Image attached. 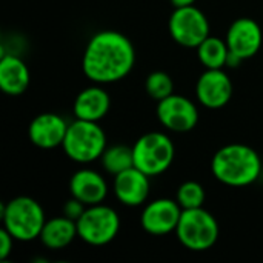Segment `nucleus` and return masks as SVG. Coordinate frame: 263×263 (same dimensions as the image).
<instances>
[{"mask_svg":"<svg viewBox=\"0 0 263 263\" xmlns=\"http://www.w3.org/2000/svg\"><path fill=\"white\" fill-rule=\"evenodd\" d=\"M120 219L119 214L102 203L91 205L85 210L82 217L77 220L79 237L94 247L109 243L119 233Z\"/></svg>","mask_w":263,"mask_h":263,"instance_id":"obj_7","label":"nucleus"},{"mask_svg":"<svg viewBox=\"0 0 263 263\" xmlns=\"http://www.w3.org/2000/svg\"><path fill=\"white\" fill-rule=\"evenodd\" d=\"M262 29L259 23L248 17L237 18L230 26L227 34V43L230 51L237 54L243 60L259 52L262 46Z\"/></svg>","mask_w":263,"mask_h":263,"instance_id":"obj_12","label":"nucleus"},{"mask_svg":"<svg viewBox=\"0 0 263 263\" xmlns=\"http://www.w3.org/2000/svg\"><path fill=\"white\" fill-rule=\"evenodd\" d=\"M76 236H79L77 222L71 220L66 216H62L45 222V227L40 233V240L46 248L62 250L68 247L76 239Z\"/></svg>","mask_w":263,"mask_h":263,"instance_id":"obj_18","label":"nucleus"},{"mask_svg":"<svg viewBox=\"0 0 263 263\" xmlns=\"http://www.w3.org/2000/svg\"><path fill=\"white\" fill-rule=\"evenodd\" d=\"M2 219L5 230L20 242H29L40 237L45 227V214L42 206L31 197H15L2 206Z\"/></svg>","mask_w":263,"mask_h":263,"instance_id":"obj_3","label":"nucleus"},{"mask_svg":"<svg viewBox=\"0 0 263 263\" xmlns=\"http://www.w3.org/2000/svg\"><path fill=\"white\" fill-rule=\"evenodd\" d=\"M68 131V123L57 114L45 112L37 116L28 129L29 140L43 149H51L59 145H63L65 136Z\"/></svg>","mask_w":263,"mask_h":263,"instance_id":"obj_14","label":"nucleus"},{"mask_svg":"<svg viewBox=\"0 0 263 263\" xmlns=\"http://www.w3.org/2000/svg\"><path fill=\"white\" fill-rule=\"evenodd\" d=\"M176 234L183 247L193 251H205L217 242L219 225L214 216L202 206L183 210Z\"/></svg>","mask_w":263,"mask_h":263,"instance_id":"obj_5","label":"nucleus"},{"mask_svg":"<svg viewBox=\"0 0 263 263\" xmlns=\"http://www.w3.org/2000/svg\"><path fill=\"white\" fill-rule=\"evenodd\" d=\"M12 240L14 237L3 228L0 231V260H6L12 251Z\"/></svg>","mask_w":263,"mask_h":263,"instance_id":"obj_24","label":"nucleus"},{"mask_svg":"<svg viewBox=\"0 0 263 263\" xmlns=\"http://www.w3.org/2000/svg\"><path fill=\"white\" fill-rule=\"evenodd\" d=\"M214 177L230 186H247L257 180L262 171L259 154L242 143L220 148L211 163Z\"/></svg>","mask_w":263,"mask_h":263,"instance_id":"obj_2","label":"nucleus"},{"mask_svg":"<svg viewBox=\"0 0 263 263\" xmlns=\"http://www.w3.org/2000/svg\"><path fill=\"white\" fill-rule=\"evenodd\" d=\"M197 54H199L200 62L206 66V69H220L227 66L230 48H228V43L220 40L219 37L208 35L197 46Z\"/></svg>","mask_w":263,"mask_h":263,"instance_id":"obj_19","label":"nucleus"},{"mask_svg":"<svg viewBox=\"0 0 263 263\" xmlns=\"http://www.w3.org/2000/svg\"><path fill=\"white\" fill-rule=\"evenodd\" d=\"M62 146L69 159L88 163L103 156L106 149V136L97 122L77 119L68 125Z\"/></svg>","mask_w":263,"mask_h":263,"instance_id":"obj_4","label":"nucleus"},{"mask_svg":"<svg viewBox=\"0 0 263 263\" xmlns=\"http://www.w3.org/2000/svg\"><path fill=\"white\" fill-rule=\"evenodd\" d=\"M69 191L72 197L91 206L105 200L108 194V185L99 173L92 170H80L71 177Z\"/></svg>","mask_w":263,"mask_h":263,"instance_id":"obj_15","label":"nucleus"},{"mask_svg":"<svg viewBox=\"0 0 263 263\" xmlns=\"http://www.w3.org/2000/svg\"><path fill=\"white\" fill-rule=\"evenodd\" d=\"M134 166L145 174L157 176L165 173L174 160L173 140L163 133H148L133 146Z\"/></svg>","mask_w":263,"mask_h":263,"instance_id":"obj_6","label":"nucleus"},{"mask_svg":"<svg viewBox=\"0 0 263 263\" xmlns=\"http://www.w3.org/2000/svg\"><path fill=\"white\" fill-rule=\"evenodd\" d=\"M102 163L108 173L117 176L119 173L134 166L133 148H128L123 145H116V146L106 148L102 156Z\"/></svg>","mask_w":263,"mask_h":263,"instance_id":"obj_20","label":"nucleus"},{"mask_svg":"<svg viewBox=\"0 0 263 263\" xmlns=\"http://www.w3.org/2000/svg\"><path fill=\"white\" fill-rule=\"evenodd\" d=\"M111 100L105 89L99 86H91L83 89L74 102V114L77 119L99 122L103 119L109 109Z\"/></svg>","mask_w":263,"mask_h":263,"instance_id":"obj_16","label":"nucleus"},{"mask_svg":"<svg viewBox=\"0 0 263 263\" xmlns=\"http://www.w3.org/2000/svg\"><path fill=\"white\" fill-rule=\"evenodd\" d=\"M177 202L182 210L200 208L205 202V191L197 182H185L177 191Z\"/></svg>","mask_w":263,"mask_h":263,"instance_id":"obj_22","label":"nucleus"},{"mask_svg":"<svg viewBox=\"0 0 263 263\" xmlns=\"http://www.w3.org/2000/svg\"><path fill=\"white\" fill-rule=\"evenodd\" d=\"M136 51L129 39L117 31L96 34L83 54V72L97 83H112L129 74Z\"/></svg>","mask_w":263,"mask_h":263,"instance_id":"obj_1","label":"nucleus"},{"mask_svg":"<svg viewBox=\"0 0 263 263\" xmlns=\"http://www.w3.org/2000/svg\"><path fill=\"white\" fill-rule=\"evenodd\" d=\"M145 88H146V92L156 99V100H163L166 99L168 96L174 94V83H173V79L163 72V71H156V72H151L146 79V83H145Z\"/></svg>","mask_w":263,"mask_h":263,"instance_id":"obj_21","label":"nucleus"},{"mask_svg":"<svg viewBox=\"0 0 263 263\" xmlns=\"http://www.w3.org/2000/svg\"><path fill=\"white\" fill-rule=\"evenodd\" d=\"M182 206L179 202L171 199H159L151 202L142 213L140 223L142 228L154 236H165L176 231L180 216Z\"/></svg>","mask_w":263,"mask_h":263,"instance_id":"obj_10","label":"nucleus"},{"mask_svg":"<svg viewBox=\"0 0 263 263\" xmlns=\"http://www.w3.org/2000/svg\"><path fill=\"white\" fill-rule=\"evenodd\" d=\"M157 117L165 128L176 133H186L197 125L199 111L190 99L171 94L159 102Z\"/></svg>","mask_w":263,"mask_h":263,"instance_id":"obj_9","label":"nucleus"},{"mask_svg":"<svg viewBox=\"0 0 263 263\" xmlns=\"http://www.w3.org/2000/svg\"><path fill=\"white\" fill-rule=\"evenodd\" d=\"M116 197L128 206L142 205L149 194V176L133 166L114 177Z\"/></svg>","mask_w":263,"mask_h":263,"instance_id":"obj_13","label":"nucleus"},{"mask_svg":"<svg viewBox=\"0 0 263 263\" xmlns=\"http://www.w3.org/2000/svg\"><path fill=\"white\" fill-rule=\"evenodd\" d=\"M86 208H88V205H85L82 200L72 197L71 200H68V202L65 203V206H63V216H66V217H69L71 220L77 222V220L82 217V214L85 213Z\"/></svg>","mask_w":263,"mask_h":263,"instance_id":"obj_23","label":"nucleus"},{"mask_svg":"<svg viewBox=\"0 0 263 263\" xmlns=\"http://www.w3.org/2000/svg\"><path fill=\"white\" fill-rule=\"evenodd\" d=\"M29 85V69L15 55H3L0 60V88L5 94L20 96Z\"/></svg>","mask_w":263,"mask_h":263,"instance_id":"obj_17","label":"nucleus"},{"mask_svg":"<svg viewBox=\"0 0 263 263\" xmlns=\"http://www.w3.org/2000/svg\"><path fill=\"white\" fill-rule=\"evenodd\" d=\"M199 102L211 109H219L225 106L233 96V83L225 71L206 69L196 86Z\"/></svg>","mask_w":263,"mask_h":263,"instance_id":"obj_11","label":"nucleus"},{"mask_svg":"<svg viewBox=\"0 0 263 263\" xmlns=\"http://www.w3.org/2000/svg\"><path fill=\"white\" fill-rule=\"evenodd\" d=\"M196 0H171V3L176 6V8H180V6H190V5H194Z\"/></svg>","mask_w":263,"mask_h":263,"instance_id":"obj_25","label":"nucleus"},{"mask_svg":"<svg viewBox=\"0 0 263 263\" xmlns=\"http://www.w3.org/2000/svg\"><path fill=\"white\" fill-rule=\"evenodd\" d=\"M173 39L186 48H197L210 35V23L205 14L194 5L176 8L170 18Z\"/></svg>","mask_w":263,"mask_h":263,"instance_id":"obj_8","label":"nucleus"}]
</instances>
